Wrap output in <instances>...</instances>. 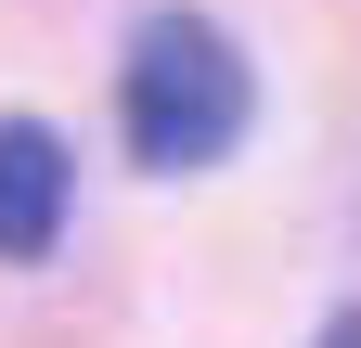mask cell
Segmentation results:
<instances>
[{
	"label": "cell",
	"instance_id": "cell-2",
	"mask_svg": "<svg viewBox=\"0 0 361 348\" xmlns=\"http://www.w3.org/2000/svg\"><path fill=\"white\" fill-rule=\"evenodd\" d=\"M65 194H78L65 142L39 116H0V258H52L65 245Z\"/></svg>",
	"mask_w": 361,
	"mask_h": 348
},
{
	"label": "cell",
	"instance_id": "cell-1",
	"mask_svg": "<svg viewBox=\"0 0 361 348\" xmlns=\"http://www.w3.org/2000/svg\"><path fill=\"white\" fill-rule=\"evenodd\" d=\"M116 116H129V155L168 168V181L180 168H219L245 142V52L207 13H142L129 77H116Z\"/></svg>",
	"mask_w": 361,
	"mask_h": 348
},
{
	"label": "cell",
	"instance_id": "cell-3",
	"mask_svg": "<svg viewBox=\"0 0 361 348\" xmlns=\"http://www.w3.org/2000/svg\"><path fill=\"white\" fill-rule=\"evenodd\" d=\"M323 348H361V310H336V323H323Z\"/></svg>",
	"mask_w": 361,
	"mask_h": 348
}]
</instances>
